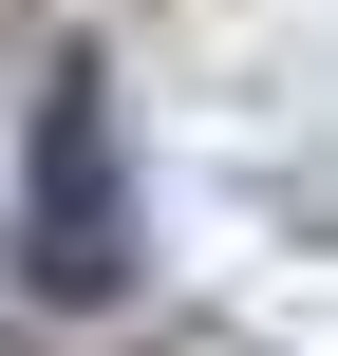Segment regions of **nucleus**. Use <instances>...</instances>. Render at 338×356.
I'll return each instance as SVG.
<instances>
[{
    "mask_svg": "<svg viewBox=\"0 0 338 356\" xmlns=\"http://www.w3.org/2000/svg\"><path fill=\"white\" fill-rule=\"evenodd\" d=\"M19 263H38V300H113V282H132V131H113V75H94V56L38 94V150H19Z\"/></svg>",
    "mask_w": 338,
    "mask_h": 356,
    "instance_id": "nucleus-1",
    "label": "nucleus"
}]
</instances>
